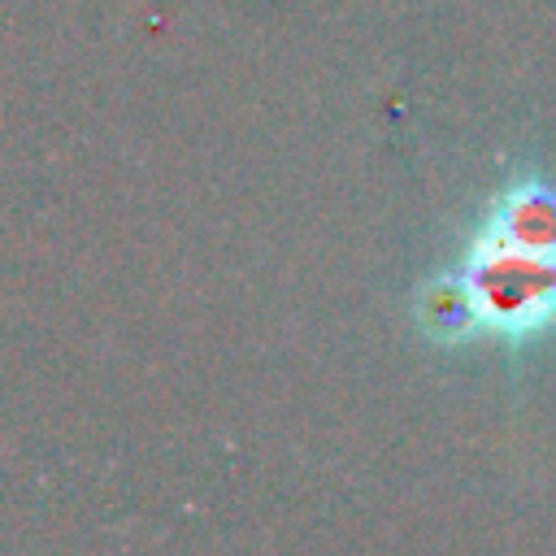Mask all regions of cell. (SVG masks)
Segmentation results:
<instances>
[{
    "label": "cell",
    "instance_id": "obj_1",
    "mask_svg": "<svg viewBox=\"0 0 556 556\" xmlns=\"http://www.w3.org/2000/svg\"><path fill=\"white\" fill-rule=\"evenodd\" d=\"M417 321L439 343L521 348L556 326V182L508 178L482 208L456 265L426 278Z\"/></svg>",
    "mask_w": 556,
    "mask_h": 556
}]
</instances>
